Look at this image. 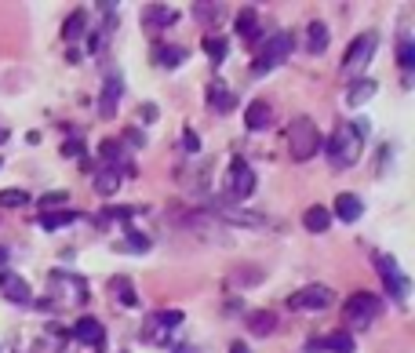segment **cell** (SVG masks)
Segmentation results:
<instances>
[{
	"label": "cell",
	"mask_w": 415,
	"mask_h": 353,
	"mask_svg": "<svg viewBox=\"0 0 415 353\" xmlns=\"http://www.w3.org/2000/svg\"><path fill=\"white\" fill-rule=\"evenodd\" d=\"M255 19H259V15H255V8H241V15H237V33L248 44H259L263 41V29L255 26Z\"/></svg>",
	"instance_id": "cell-19"
},
{
	"label": "cell",
	"mask_w": 415,
	"mask_h": 353,
	"mask_svg": "<svg viewBox=\"0 0 415 353\" xmlns=\"http://www.w3.org/2000/svg\"><path fill=\"white\" fill-rule=\"evenodd\" d=\"M328 44H332V29H328V22L313 19V22L306 26V51H310V55H321V51H328Z\"/></svg>",
	"instance_id": "cell-13"
},
{
	"label": "cell",
	"mask_w": 415,
	"mask_h": 353,
	"mask_svg": "<svg viewBox=\"0 0 415 353\" xmlns=\"http://www.w3.org/2000/svg\"><path fill=\"white\" fill-rule=\"evenodd\" d=\"M375 48H379V37L375 33H361L354 44L346 48V55H342V73L346 77H361L364 66L372 62V55H375Z\"/></svg>",
	"instance_id": "cell-4"
},
{
	"label": "cell",
	"mask_w": 415,
	"mask_h": 353,
	"mask_svg": "<svg viewBox=\"0 0 415 353\" xmlns=\"http://www.w3.org/2000/svg\"><path fill=\"white\" fill-rule=\"evenodd\" d=\"M172 19H175V11L168 4H149V11H146V22H153V26H164Z\"/></svg>",
	"instance_id": "cell-30"
},
{
	"label": "cell",
	"mask_w": 415,
	"mask_h": 353,
	"mask_svg": "<svg viewBox=\"0 0 415 353\" xmlns=\"http://www.w3.org/2000/svg\"><path fill=\"white\" fill-rule=\"evenodd\" d=\"M182 325H186V313H182V310H161V313H149V320H146L149 332H146V335L161 342L164 332H175V328H182Z\"/></svg>",
	"instance_id": "cell-11"
},
{
	"label": "cell",
	"mask_w": 415,
	"mask_h": 353,
	"mask_svg": "<svg viewBox=\"0 0 415 353\" xmlns=\"http://www.w3.org/2000/svg\"><path fill=\"white\" fill-rule=\"evenodd\" d=\"M361 149H364V135L354 132V124H339L325 146V157L332 168H350L361 160Z\"/></svg>",
	"instance_id": "cell-1"
},
{
	"label": "cell",
	"mask_w": 415,
	"mask_h": 353,
	"mask_svg": "<svg viewBox=\"0 0 415 353\" xmlns=\"http://www.w3.org/2000/svg\"><path fill=\"white\" fill-rule=\"evenodd\" d=\"M255 194V172L244 157H233L230 160V172H226V197L230 201H244Z\"/></svg>",
	"instance_id": "cell-7"
},
{
	"label": "cell",
	"mask_w": 415,
	"mask_h": 353,
	"mask_svg": "<svg viewBox=\"0 0 415 353\" xmlns=\"http://www.w3.org/2000/svg\"><path fill=\"white\" fill-rule=\"evenodd\" d=\"M292 48H295V37H292V33H277V37H270V41L263 44V51L255 55L251 73H255V77H266L270 70H277L280 62L292 55Z\"/></svg>",
	"instance_id": "cell-3"
},
{
	"label": "cell",
	"mask_w": 415,
	"mask_h": 353,
	"mask_svg": "<svg viewBox=\"0 0 415 353\" xmlns=\"http://www.w3.org/2000/svg\"><path fill=\"white\" fill-rule=\"evenodd\" d=\"M270 117H273V106H270L266 99L248 102V110H244V124H248V132H263V127H270Z\"/></svg>",
	"instance_id": "cell-14"
},
{
	"label": "cell",
	"mask_w": 415,
	"mask_h": 353,
	"mask_svg": "<svg viewBox=\"0 0 415 353\" xmlns=\"http://www.w3.org/2000/svg\"><path fill=\"white\" fill-rule=\"evenodd\" d=\"M332 218H342V222H357L361 215H364V204H361V197L357 194H339L335 197V204H332Z\"/></svg>",
	"instance_id": "cell-15"
},
{
	"label": "cell",
	"mask_w": 415,
	"mask_h": 353,
	"mask_svg": "<svg viewBox=\"0 0 415 353\" xmlns=\"http://www.w3.org/2000/svg\"><path fill=\"white\" fill-rule=\"evenodd\" d=\"M375 91H379V84H375V80H368V77H361V80H354V88H350L346 102H350V106H364Z\"/></svg>",
	"instance_id": "cell-25"
},
{
	"label": "cell",
	"mask_w": 415,
	"mask_h": 353,
	"mask_svg": "<svg viewBox=\"0 0 415 353\" xmlns=\"http://www.w3.org/2000/svg\"><path fill=\"white\" fill-rule=\"evenodd\" d=\"M41 204H44V208H51V204H66V189H51V194L41 197Z\"/></svg>",
	"instance_id": "cell-34"
},
{
	"label": "cell",
	"mask_w": 415,
	"mask_h": 353,
	"mask_svg": "<svg viewBox=\"0 0 415 353\" xmlns=\"http://www.w3.org/2000/svg\"><path fill=\"white\" fill-rule=\"evenodd\" d=\"M124 182V172L120 168H103V172H95V194H103V197H113L117 189Z\"/></svg>",
	"instance_id": "cell-18"
},
{
	"label": "cell",
	"mask_w": 415,
	"mask_h": 353,
	"mask_svg": "<svg viewBox=\"0 0 415 353\" xmlns=\"http://www.w3.org/2000/svg\"><path fill=\"white\" fill-rule=\"evenodd\" d=\"M182 142H186V149H189V153H201V139H197L194 132H189V127L182 132Z\"/></svg>",
	"instance_id": "cell-37"
},
{
	"label": "cell",
	"mask_w": 415,
	"mask_h": 353,
	"mask_svg": "<svg viewBox=\"0 0 415 353\" xmlns=\"http://www.w3.org/2000/svg\"><path fill=\"white\" fill-rule=\"evenodd\" d=\"M375 266H379V277H382V284H387V295L390 299H397V302H404L408 299V292H411V280L401 273V266H397V259L394 255H375Z\"/></svg>",
	"instance_id": "cell-5"
},
{
	"label": "cell",
	"mask_w": 415,
	"mask_h": 353,
	"mask_svg": "<svg viewBox=\"0 0 415 353\" xmlns=\"http://www.w3.org/2000/svg\"><path fill=\"white\" fill-rule=\"evenodd\" d=\"M80 153H84V146H80L77 139H73V142H66V146H62V157H80Z\"/></svg>",
	"instance_id": "cell-38"
},
{
	"label": "cell",
	"mask_w": 415,
	"mask_h": 353,
	"mask_svg": "<svg viewBox=\"0 0 415 353\" xmlns=\"http://www.w3.org/2000/svg\"><path fill=\"white\" fill-rule=\"evenodd\" d=\"M51 292H62V295H70L66 302H88V288L77 273L70 270H55L51 273Z\"/></svg>",
	"instance_id": "cell-10"
},
{
	"label": "cell",
	"mask_w": 415,
	"mask_h": 353,
	"mask_svg": "<svg viewBox=\"0 0 415 353\" xmlns=\"http://www.w3.org/2000/svg\"><path fill=\"white\" fill-rule=\"evenodd\" d=\"M157 117H161V110H157V106H149V102L139 106V120H142V124H153Z\"/></svg>",
	"instance_id": "cell-35"
},
{
	"label": "cell",
	"mask_w": 415,
	"mask_h": 353,
	"mask_svg": "<svg viewBox=\"0 0 415 353\" xmlns=\"http://www.w3.org/2000/svg\"><path fill=\"white\" fill-rule=\"evenodd\" d=\"M124 248L142 255V251H149V237H142V233H127V237H124Z\"/></svg>",
	"instance_id": "cell-32"
},
{
	"label": "cell",
	"mask_w": 415,
	"mask_h": 353,
	"mask_svg": "<svg viewBox=\"0 0 415 353\" xmlns=\"http://www.w3.org/2000/svg\"><path fill=\"white\" fill-rule=\"evenodd\" d=\"M332 302H335V292H332L328 284H306V288H299V292L288 299L292 310H310V313L328 310Z\"/></svg>",
	"instance_id": "cell-8"
},
{
	"label": "cell",
	"mask_w": 415,
	"mask_h": 353,
	"mask_svg": "<svg viewBox=\"0 0 415 353\" xmlns=\"http://www.w3.org/2000/svg\"><path fill=\"white\" fill-rule=\"evenodd\" d=\"M84 29H88V11L77 8V11L66 19V26H62V37H66V44H73V41L84 37Z\"/></svg>",
	"instance_id": "cell-24"
},
{
	"label": "cell",
	"mask_w": 415,
	"mask_h": 353,
	"mask_svg": "<svg viewBox=\"0 0 415 353\" xmlns=\"http://www.w3.org/2000/svg\"><path fill=\"white\" fill-rule=\"evenodd\" d=\"M397 62H401L404 73L415 70V44H411V37H401V44H397Z\"/></svg>",
	"instance_id": "cell-27"
},
{
	"label": "cell",
	"mask_w": 415,
	"mask_h": 353,
	"mask_svg": "<svg viewBox=\"0 0 415 353\" xmlns=\"http://www.w3.org/2000/svg\"><path fill=\"white\" fill-rule=\"evenodd\" d=\"M303 226H306L310 233H325V230L332 226V211H328L325 204H313V208H306V215H303Z\"/></svg>",
	"instance_id": "cell-20"
},
{
	"label": "cell",
	"mask_w": 415,
	"mask_h": 353,
	"mask_svg": "<svg viewBox=\"0 0 415 353\" xmlns=\"http://www.w3.org/2000/svg\"><path fill=\"white\" fill-rule=\"evenodd\" d=\"M120 95H124V80L117 73H110L106 84H103V99H99V113L103 117H113L117 113V99H120Z\"/></svg>",
	"instance_id": "cell-16"
},
{
	"label": "cell",
	"mask_w": 415,
	"mask_h": 353,
	"mask_svg": "<svg viewBox=\"0 0 415 353\" xmlns=\"http://www.w3.org/2000/svg\"><path fill=\"white\" fill-rule=\"evenodd\" d=\"M248 328L255 335H270L277 328V313L273 310H255V313H248Z\"/></svg>",
	"instance_id": "cell-22"
},
{
	"label": "cell",
	"mask_w": 415,
	"mask_h": 353,
	"mask_svg": "<svg viewBox=\"0 0 415 353\" xmlns=\"http://www.w3.org/2000/svg\"><path fill=\"white\" fill-rule=\"evenodd\" d=\"M321 349H328V353H354L357 342H354V335H350V332H332V335L321 342Z\"/></svg>",
	"instance_id": "cell-26"
},
{
	"label": "cell",
	"mask_w": 415,
	"mask_h": 353,
	"mask_svg": "<svg viewBox=\"0 0 415 353\" xmlns=\"http://www.w3.org/2000/svg\"><path fill=\"white\" fill-rule=\"evenodd\" d=\"M379 313H382V299L375 292H354L346 302V320L354 328H368Z\"/></svg>",
	"instance_id": "cell-6"
},
{
	"label": "cell",
	"mask_w": 415,
	"mask_h": 353,
	"mask_svg": "<svg viewBox=\"0 0 415 353\" xmlns=\"http://www.w3.org/2000/svg\"><path fill=\"white\" fill-rule=\"evenodd\" d=\"M70 222H77V211H55V215H41V226L44 230H58V226H70Z\"/></svg>",
	"instance_id": "cell-28"
},
{
	"label": "cell",
	"mask_w": 415,
	"mask_h": 353,
	"mask_svg": "<svg viewBox=\"0 0 415 353\" xmlns=\"http://www.w3.org/2000/svg\"><path fill=\"white\" fill-rule=\"evenodd\" d=\"M288 149H292L295 160H310L321 149V132H317V124L310 117H295L288 124Z\"/></svg>",
	"instance_id": "cell-2"
},
{
	"label": "cell",
	"mask_w": 415,
	"mask_h": 353,
	"mask_svg": "<svg viewBox=\"0 0 415 353\" xmlns=\"http://www.w3.org/2000/svg\"><path fill=\"white\" fill-rule=\"evenodd\" d=\"M230 353H251V349H248L244 342H233V346H230Z\"/></svg>",
	"instance_id": "cell-39"
},
{
	"label": "cell",
	"mask_w": 415,
	"mask_h": 353,
	"mask_svg": "<svg viewBox=\"0 0 415 353\" xmlns=\"http://www.w3.org/2000/svg\"><path fill=\"white\" fill-rule=\"evenodd\" d=\"M204 51H208L211 62H222V58H226V41L211 33V37H204Z\"/></svg>",
	"instance_id": "cell-31"
},
{
	"label": "cell",
	"mask_w": 415,
	"mask_h": 353,
	"mask_svg": "<svg viewBox=\"0 0 415 353\" xmlns=\"http://www.w3.org/2000/svg\"><path fill=\"white\" fill-rule=\"evenodd\" d=\"M186 48L182 44H164V48H157V62H161V66L164 70H179L182 66V62H186Z\"/></svg>",
	"instance_id": "cell-23"
},
{
	"label": "cell",
	"mask_w": 415,
	"mask_h": 353,
	"mask_svg": "<svg viewBox=\"0 0 415 353\" xmlns=\"http://www.w3.org/2000/svg\"><path fill=\"white\" fill-rule=\"evenodd\" d=\"M208 106H211L215 113H230V110H233V91H230V84L211 80V84H208Z\"/></svg>",
	"instance_id": "cell-17"
},
{
	"label": "cell",
	"mask_w": 415,
	"mask_h": 353,
	"mask_svg": "<svg viewBox=\"0 0 415 353\" xmlns=\"http://www.w3.org/2000/svg\"><path fill=\"white\" fill-rule=\"evenodd\" d=\"M110 292H113L117 302L127 306V310L139 306V295H135V288H132V280H127V277H113V280H110Z\"/></svg>",
	"instance_id": "cell-21"
},
{
	"label": "cell",
	"mask_w": 415,
	"mask_h": 353,
	"mask_svg": "<svg viewBox=\"0 0 415 353\" xmlns=\"http://www.w3.org/2000/svg\"><path fill=\"white\" fill-rule=\"evenodd\" d=\"M29 194L26 189H0V208H26Z\"/></svg>",
	"instance_id": "cell-29"
},
{
	"label": "cell",
	"mask_w": 415,
	"mask_h": 353,
	"mask_svg": "<svg viewBox=\"0 0 415 353\" xmlns=\"http://www.w3.org/2000/svg\"><path fill=\"white\" fill-rule=\"evenodd\" d=\"M4 139H8V132H4V127H0V142H4Z\"/></svg>",
	"instance_id": "cell-41"
},
{
	"label": "cell",
	"mask_w": 415,
	"mask_h": 353,
	"mask_svg": "<svg viewBox=\"0 0 415 353\" xmlns=\"http://www.w3.org/2000/svg\"><path fill=\"white\" fill-rule=\"evenodd\" d=\"M73 339L84 342V346H103V342H106L103 320H99V317H80V320H77V328H73Z\"/></svg>",
	"instance_id": "cell-12"
},
{
	"label": "cell",
	"mask_w": 415,
	"mask_h": 353,
	"mask_svg": "<svg viewBox=\"0 0 415 353\" xmlns=\"http://www.w3.org/2000/svg\"><path fill=\"white\" fill-rule=\"evenodd\" d=\"M0 270H8V248H0Z\"/></svg>",
	"instance_id": "cell-40"
},
{
	"label": "cell",
	"mask_w": 415,
	"mask_h": 353,
	"mask_svg": "<svg viewBox=\"0 0 415 353\" xmlns=\"http://www.w3.org/2000/svg\"><path fill=\"white\" fill-rule=\"evenodd\" d=\"M194 8H197V15H201V19H208V15H211V19H219V15H222V4H194Z\"/></svg>",
	"instance_id": "cell-36"
},
{
	"label": "cell",
	"mask_w": 415,
	"mask_h": 353,
	"mask_svg": "<svg viewBox=\"0 0 415 353\" xmlns=\"http://www.w3.org/2000/svg\"><path fill=\"white\" fill-rule=\"evenodd\" d=\"M0 164H4V157H0Z\"/></svg>",
	"instance_id": "cell-42"
},
{
	"label": "cell",
	"mask_w": 415,
	"mask_h": 353,
	"mask_svg": "<svg viewBox=\"0 0 415 353\" xmlns=\"http://www.w3.org/2000/svg\"><path fill=\"white\" fill-rule=\"evenodd\" d=\"M124 142L135 146V149H142V146H146V135L139 132V127H124Z\"/></svg>",
	"instance_id": "cell-33"
},
{
	"label": "cell",
	"mask_w": 415,
	"mask_h": 353,
	"mask_svg": "<svg viewBox=\"0 0 415 353\" xmlns=\"http://www.w3.org/2000/svg\"><path fill=\"white\" fill-rule=\"evenodd\" d=\"M0 292H4V299L15 302V306H29V302H33V288H29L15 270H0Z\"/></svg>",
	"instance_id": "cell-9"
}]
</instances>
